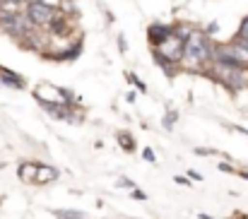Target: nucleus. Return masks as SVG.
Listing matches in <instances>:
<instances>
[{
	"label": "nucleus",
	"instance_id": "ddd939ff",
	"mask_svg": "<svg viewBox=\"0 0 248 219\" xmlns=\"http://www.w3.org/2000/svg\"><path fill=\"white\" fill-rule=\"evenodd\" d=\"M22 0H0V10H15Z\"/></svg>",
	"mask_w": 248,
	"mask_h": 219
},
{
	"label": "nucleus",
	"instance_id": "dca6fc26",
	"mask_svg": "<svg viewBox=\"0 0 248 219\" xmlns=\"http://www.w3.org/2000/svg\"><path fill=\"white\" fill-rule=\"evenodd\" d=\"M118 46H121V51L125 53V48H128V41H125V36H118Z\"/></svg>",
	"mask_w": 248,
	"mask_h": 219
},
{
	"label": "nucleus",
	"instance_id": "9d476101",
	"mask_svg": "<svg viewBox=\"0 0 248 219\" xmlns=\"http://www.w3.org/2000/svg\"><path fill=\"white\" fill-rule=\"evenodd\" d=\"M56 215L63 219H84V212H75V210H58Z\"/></svg>",
	"mask_w": 248,
	"mask_h": 219
},
{
	"label": "nucleus",
	"instance_id": "7ed1b4c3",
	"mask_svg": "<svg viewBox=\"0 0 248 219\" xmlns=\"http://www.w3.org/2000/svg\"><path fill=\"white\" fill-rule=\"evenodd\" d=\"M24 12H27V17H29V22L34 27H51L58 19V15H61L58 7L46 2V0H29Z\"/></svg>",
	"mask_w": 248,
	"mask_h": 219
},
{
	"label": "nucleus",
	"instance_id": "f03ea898",
	"mask_svg": "<svg viewBox=\"0 0 248 219\" xmlns=\"http://www.w3.org/2000/svg\"><path fill=\"white\" fill-rule=\"evenodd\" d=\"M0 29L7 31L10 36H29L31 34V22L27 12L19 10H0Z\"/></svg>",
	"mask_w": 248,
	"mask_h": 219
},
{
	"label": "nucleus",
	"instance_id": "20e7f679",
	"mask_svg": "<svg viewBox=\"0 0 248 219\" xmlns=\"http://www.w3.org/2000/svg\"><path fill=\"white\" fill-rule=\"evenodd\" d=\"M210 70H212V77H215L219 84H224L229 92L244 89L248 82L246 68H232V65H217V63H212Z\"/></svg>",
	"mask_w": 248,
	"mask_h": 219
},
{
	"label": "nucleus",
	"instance_id": "1a4fd4ad",
	"mask_svg": "<svg viewBox=\"0 0 248 219\" xmlns=\"http://www.w3.org/2000/svg\"><path fill=\"white\" fill-rule=\"evenodd\" d=\"M118 142L123 145V149H125V152H133V149H135V140H133L128 133H118Z\"/></svg>",
	"mask_w": 248,
	"mask_h": 219
},
{
	"label": "nucleus",
	"instance_id": "2eb2a0df",
	"mask_svg": "<svg viewBox=\"0 0 248 219\" xmlns=\"http://www.w3.org/2000/svg\"><path fill=\"white\" fill-rule=\"evenodd\" d=\"M121 186H123V188H130V190L135 188V183H133L130 178H121Z\"/></svg>",
	"mask_w": 248,
	"mask_h": 219
},
{
	"label": "nucleus",
	"instance_id": "6ab92c4d",
	"mask_svg": "<svg viewBox=\"0 0 248 219\" xmlns=\"http://www.w3.org/2000/svg\"><path fill=\"white\" fill-rule=\"evenodd\" d=\"M133 198H140V200H145V193H140V190H133Z\"/></svg>",
	"mask_w": 248,
	"mask_h": 219
},
{
	"label": "nucleus",
	"instance_id": "6e6552de",
	"mask_svg": "<svg viewBox=\"0 0 248 219\" xmlns=\"http://www.w3.org/2000/svg\"><path fill=\"white\" fill-rule=\"evenodd\" d=\"M0 82L7 84V87H15V89H19V87L24 84V79H22L19 75L10 73V70H0Z\"/></svg>",
	"mask_w": 248,
	"mask_h": 219
},
{
	"label": "nucleus",
	"instance_id": "a211bd4d",
	"mask_svg": "<svg viewBox=\"0 0 248 219\" xmlns=\"http://www.w3.org/2000/svg\"><path fill=\"white\" fill-rule=\"evenodd\" d=\"M188 176H190V178H193V181H200V178H202V176H200V173H195V171H190V173H188Z\"/></svg>",
	"mask_w": 248,
	"mask_h": 219
},
{
	"label": "nucleus",
	"instance_id": "f3484780",
	"mask_svg": "<svg viewBox=\"0 0 248 219\" xmlns=\"http://www.w3.org/2000/svg\"><path fill=\"white\" fill-rule=\"evenodd\" d=\"M176 121V113H171V116H166V121H164V125L166 128H171V123Z\"/></svg>",
	"mask_w": 248,
	"mask_h": 219
},
{
	"label": "nucleus",
	"instance_id": "f257e3e1",
	"mask_svg": "<svg viewBox=\"0 0 248 219\" xmlns=\"http://www.w3.org/2000/svg\"><path fill=\"white\" fill-rule=\"evenodd\" d=\"M212 53H215V46L207 41L205 34H190V39L186 41V53H183V63L186 68L195 70V68H205L210 61H212Z\"/></svg>",
	"mask_w": 248,
	"mask_h": 219
},
{
	"label": "nucleus",
	"instance_id": "4468645a",
	"mask_svg": "<svg viewBox=\"0 0 248 219\" xmlns=\"http://www.w3.org/2000/svg\"><path fill=\"white\" fill-rule=\"evenodd\" d=\"M128 79H130V82H133V84H135V87H138L140 92H145V84H142V82H140V79H138L135 75H128Z\"/></svg>",
	"mask_w": 248,
	"mask_h": 219
},
{
	"label": "nucleus",
	"instance_id": "9b49d317",
	"mask_svg": "<svg viewBox=\"0 0 248 219\" xmlns=\"http://www.w3.org/2000/svg\"><path fill=\"white\" fill-rule=\"evenodd\" d=\"M80 48H82V44H75L73 48H68V53H61L58 58H65V61H73V58H78V56H80Z\"/></svg>",
	"mask_w": 248,
	"mask_h": 219
},
{
	"label": "nucleus",
	"instance_id": "39448f33",
	"mask_svg": "<svg viewBox=\"0 0 248 219\" xmlns=\"http://www.w3.org/2000/svg\"><path fill=\"white\" fill-rule=\"evenodd\" d=\"M173 34H176V29H173V27H166V24H152V27L147 29V39H150V44H152L155 48L164 46Z\"/></svg>",
	"mask_w": 248,
	"mask_h": 219
},
{
	"label": "nucleus",
	"instance_id": "423d86ee",
	"mask_svg": "<svg viewBox=\"0 0 248 219\" xmlns=\"http://www.w3.org/2000/svg\"><path fill=\"white\" fill-rule=\"evenodd\" d=\"M36 99H39V104H41L48 113H53V116H58V118H70L65 104H53V101H46V99H41V96H36Z\"/></svg>",
	"mask_w": 248,
	"mask_h": 219
},
{
	"label": "nucleus",
	"instance_id": "f8f14e48",
	"mask_svg": "<svg viewBox=\"0 0 248 219\" xmlns=\"http://www.w3.org/2000/svg\"><path fill=\"white\" fill-rule=\"evenodd\" d=\"M236 39H246V41H248V15L244 17V22H241V27H239V34H236Z\"/></svg>",
	"mask_w": 248,
	"mask_h": 219
},
{
	"label": "nucleus",
	"instance_id": "0eeeda50",
	"mask_svg": "<svg viewBox=\"0 0 248 219\" xmlns=\"http://www.w3.org/2000/svg\"><path fill=\"white\" fill-rule=\"evenodd\" d=\"M58 178V171L51 169V166H36V173H34V183H48V181H56Z\"/></svg>",
	"mask_w": 248,
	"mask_h": 219
}]
</instances>
